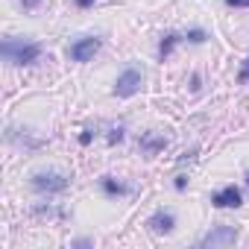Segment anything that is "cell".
<instances>
[{"label":"cell","instance_id":"cell-7","mask_svg":"<svg viewBox=\"0 0 249 249\" xmlns=\"http://www.w3.org/2000/svg\"><path fill=\"white\" fill-rule=\"evenodd\" d=\"M147 226H150L156 234H170L173 226H176V217H173L170 211H156V214L147 220Z\"/></svg>","mask_w":249,"mask_h":249},{"label":"cell","instance_id":"cell-8","mask_svg":"<svg viewBox=\"0 0 249 249\" xmlns=\"http://www.w3.org/2000/svg\"><path fill=\"white\" fill-rule=\"evenodd\" d=\"M164 147H167V138H161V135H153V132L141 135V150H144L147 156H156V153H161Z\"/></svg>","mask_w":249,"mask_h":249},{"label":"cell","instance_id":"cell-10","mask_svg":"<svg viewBox=\"0 0 249 249\" xmlns=\"http://www.w3.org/2000/svg\"><path fill=\"white\" fill-rule=\"evenodd\" d=\"M176 44H179V36H176V33H167V36L161 38V47H159L161 59H167V56H170V50H173Z\"/></svg>","mask_w":249,"mask_h":249},{"label":"cell","instance_id":"cell-11","mask_svg":"<svg viewBox=\"0 0 249 249\" xmlns=\"http://www.w3.org/2000/svg\"><path fill=\"white\" fill-rule=\"evenodd\" d=\"M188 41L202 44V41H205V33H202V30H191V33H188Z\"/></svg>","mask_w":249,"mask_h":249},{"label":"cell","instance_id":"cell-5","mask_svg":"<svg viewBox=\"0 0 249 249\" xmlns=\"http://www.w3.org/2000/svg\"><path fill=\"white\" fill-rule=\"evenodd\" d=\"M237 240V229L234 226H217V229H211L199 243L202 246H231Z\"/></svg>","mask_w":249,"mask_h":249},{"label":"cell","instance_id":"cell-17","mask_svg":"<svg viewBox=\"0 0 249 249\" xmlns=\"http://www.w3.org/2000/svg\"><path fill=\"white\" fill-rule=\"evenodd\" d=\"M79 144H91V132H82L79 135Z\"/></svg>","mask_w":249,"mask_h":249},{"label":"cell","instance_id":"cell-14","mask_svg":"<svg viewBox=\"0 0 249 249\" xmlns=\"http://www.w3.org/2000/svg\"><path fill=\"white\" fill-rule=\"evenodd\" d=\"M229 6H234V9H246L249 6V0H226Z\"/></svg>","mask_w":249,"mask_h":249},{"label":"cell","instance_id":"cell-9","mask_svg":"<svg viewBox=\"0 0 249 249\" xmlns=\"http://www.w3.org/2000/svg\"><path fill=\"white\" fill-rule=\"evenodd\" d=\"M100 185H103V191H106V194H111V196H117V194H126V191H129L126 185L114 182L111 176H103V179H100Z\"/></svg>","mask_w":249,"mask_h":249},{"label":"cell","instance_id":"cell-1","mask_svg":"<svg viewBox=\"0 0 249 249\" xmlns=\"http://www.w3.org/2000/svg\"><path fill=\"white\" fill-rule=\"evenodd\" d=\"M3 56H6V62H12V65H33V62H38V56H41V44L6 38V41H3Z\"/></svg>","mask_w":249,"mask_h":249},{"label":"cell","instance_id":"cell-15","mask_svg":"<svg viewBox=\"0 0 249 249\" xmlns=\"http://www.w3.org/2000/svg\"><path fill=\"white\" fill-rule=\"evenodd\" d=\"M21 3H24V6H27V9H36V6H38V3H41V0H21Z\"/></svg>","mask_w":249,"mask_h":249},{"label":"cell","instance_id":"cell-18","mask_svg":"<svg viewBox=\"0 0 249 249\" xmlns=\"http://www.w3.org/2000/svg\"><path fill=\"white\" fill-rule=\"evenodd\" d=\"M246 182H249V176H246Z\"/></svg>","mask_w":249,"mask_h":249},{"label":"cell","instance_id":"cell-6","mask_svg":"<svg viewBox=\"0 0 249 249\" xmlns=\"http://www.w3.org/2000/svg\"><path fill=\"white\" fill-rule=\"evenodd\" d=\"M240 199H243V196H240V191H237L234 185H226L223 191H217V194L211 196V202H214L217 208H237Z\"/></svg>","mask_w":249,"mask_h":249},{"label":"cell","instance_id":"cell-12","mask_svg":"<svg viewBox=\"0 0 249 249\" xmlns=\"http://www.w3.org/2000/svg\"><path fill=\"white\" fill-rule=\"evenodd\" d=\"M117 141H123V129H120V126L111 129V135H108V144H117Z\"/></svg>","mask_w":249,"mask_h":249},{"label":"cell","instance_id":"cell-13","mask_svg":"<svg viewBox=\"0 0 249 249\" xmlns=\"http://www.w3.org/2000/svg\"><path fill=\"white\" fill-rule=\"evenodd\" d=\"M237 79H240V82H249V59H246V65L240 68V73H237Z\"/></svg>","mask_w":249,"mask_h":249},{"label":"cell","instance_id":"cell-3","mask_svg":"<svg viewBox=\"0 0 249 249\" xmlns=\"http://www.w3.org/2000/svg\"><path fill=\"white\" fill-rule=\"evenodd\" d=\"M141 82H144V76H141V71L138 68H126L120 76H117V82H114V94L117 97H135L138 91H141Z\"/></svg>","mask_w":249,"mask_h":249},{"label":"cell","instance_id":"cell-4","mask_svg":"<svg viewBox=\"0 0 249 249\" xmlns=\"http://www.w3.org/2000/svg\"><path fill=\"white\" fill-rule=\"evenodd\" d=\"M100 38H94V36H85V38H76L73 44H71V50H68V56L73 59V62H91L94 59V53L100 50Z\"/></svg>","mask_w":249,"mask_h":249},{"label":"cell","instance_id":"cell-16","mask_svg":"<svg viewBox=\"0 0 249 249\" xmlns=\"http://www.w3.org/2000/svg\"><path fill=\"white\" fill-rule=\"evenodd\" d=\"M91 3H97V0H76V6H79V9H88Z\"/></svg>","mask_w":249,"mask_h":249},{"label":"cell","instance_id":"cell-2","mask_svg":"<svg viewBox=\"0 0 249 249\" xmlns=\"http://www.w3.org/2000/svg\"><path fill=\"white\" fill-rule=\"evenodd\" d=\"M30 185L36 191H41V194H62L68 188V176L59 173V170H47V173H36L30 179Z\"/></svg>","mask_w":249,"mask_h":249}]
</instances>
